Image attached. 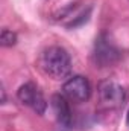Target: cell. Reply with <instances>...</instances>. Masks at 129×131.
Segmentation results:
<instances>
[{
    "mask_svg": "<svg viewBox=\"0 0 129 131\" xmlns=\"http://www.w3.org/2000/svg\"><path fill=\"white\" fill-rule=\"evenodd\" d=\"M40 66L46 75L53 79H64L71 72V58L70 53L61 46L47 47L40 60Z\"/></svg>",
    "mask_w": 129,
    "mask_h": 131,
    "instance_id": "obj_1",
    "label": "cell"
},
{
    "mask_svg": "<svg viewBox=\"0 0 129 131\" xmlns=\"http://www.w3.org/2000/svg\"><path fill=\"white\" fill-rule=\"evenodd\" d=\"M93 58L99 67H106V66L115 63L120 58V52L114 46V43L108 38V35L102 34L97 37L96 43H94Z\"/></svg>",
    "mask_w": 129,
    "mask_h": 131,
    "instance_id": "obj_2",
    "label": "cell"
},
{
    "mask_svg": "<svg viewBox=\"0 0 129 131\" xmlns=\"http://www.w3.org/2000/svg\"><path fill=\"white\" fill-rule=\"evenodd\" d=\"M17 98L23 105L32 108L33 111L38 113V114H44V111L47 108V102H46V99L43 96L41 90L33 82L23 84L18 89V92H17Z\"/></svg>",
    "mask_w": 129,
    "mask_h": 131,
    "instance_id": "obj_3",
    "label": "cell"
},
{
    "mask_svg": "<svg viewBox=\"0 0 129 131\" xmlns=\"http://www.w3.org/2000/svg\"><path fill=\"white\" fill-rule=\"evenodd\" d=\"M62 93L68 101L73 102H85L91 96V85L85 76L76 75L67 79L62 85Z\"/></svg>",
    "mask_w": 129,
    "mask_h": 131,
    "instance_id": "obj_4",
    "label": "cell"
},
{
    "mask_svg": "<svg viewBox=\"0 0 129 131\" xmlns=\"http://www.w3.org/2000/svg\"><path fill=\"white\" fill-rule=\"evenodd\" d=\"M99 98L100 102L106 107V108H119L123 105V102L126 101V92L125 89L117 84L115 81H103L99 85Z\"/></svg>",
    "mask_w": 129,
    "mask_h": 131,
    "instance_id": "obj_5",
    "label": "cell"
},
{
    "mask_svg": "<svg viewBox=\"0 0 129 131\" xmlns=\"http://www.w3.org/2000/svg\"><path fill=\"white\" fill-rule=\"evenodd\" d=\"M52 108L56 116V122L62 130H70L71 127V110L68 101L64 95H53L52 96Z\"/></svg>",
    "mask_w": 129,
    "mask_h": 131,
    "instance_id": "obj_6",
    "label": "cell"
},
{
    "mask_svg": "<svg viewBox=\"0 0 129 131\" xmlns=\"http://www.w3.org/2000/svg\"><path fill=\"white\" fill-rule=\"evenodd\" d=\"M17 43V34L9 31V29H3L2 31V37H0V44L3 47H11Z\"/></svg>",
    "mask_w": 129,
    "mask_h": 131,
    "instance_id": "obj_7",
    "label": "cell"
},
{
    "mask_svg": "<svg viewBox=\"0 0 129 131\" xmlns=\"http://www.w3.org/2000/svg\"><path fill=\"white\" fill-rule=\"evenodd\" d=\"M126 122H128V125H129V111H128V117H126Z\"/></svg>",
    "mask_w": 129,
    "mask_h": 131,
    "instance_id": "obj_8",
    "label": "cell"
}]
</instances>
